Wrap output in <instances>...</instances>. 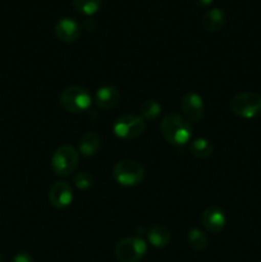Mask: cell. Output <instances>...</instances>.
Segmentation results:
<instances>
[{"label":"cell","mask_w":261,"mask_h":262,"mask_svg":"<svg viewBox=\"0 0 261 262\" xmlns=\"http://www.w3.org/2000/svg\"><path fill=\"white\" fill-rule=\"evenodd\" d=\"M160 130L163 137L174 146L186 145L192 136V127L189 122L177 113H170L163 118Z\"/></svg>","instance_id":"obj_1"},{"label":"cell","mask_w":261,"mask_h":262,"mask_svg":"<svg viewBox=\"0 0 261 262\" xmlns=\"http://www.w3.org/2000/svg\"><path fill=\"white\" fill-rule=\"evenodd\" d=\"M59 104L66 112L69 113H83L91 106V94L86 89L79 86H71L63 90L59 96Z\"/></svg>","instance_id":"obj_2"},{"label":"cell","mask_w":261,"mask_h":262,"mask_svg":"<svg viewBox=\"0 0 261 262\" xmlns=\"http://www.w3.org/2000/svg\"><path fill=\"white\" fill-rule=\"evenodd\" d=\"M113 177L122 186H137L145 178V168L138 161L124 159V160L118 161L114 165Z\"/></svg>","instance_id":"obj_3"},{"label":"cell","mask_w":261,"mask_h":262,"mask_svg":"<svg viewBox=\"0 0 261 262\" xmlns=\"http://www.w3.org/2000/svg\"><path fill=\"white\" fill-rule=\"evenodd\" d=\"M229 106L237 117L251 119L261 113V96L255 92H240L233 96Z\"/></svg>","instance_id":"obj_4"},{"label":"cell","mask_w":261,"mask_h":262,"mask_svg":"<svg viewBox=\"0 0 261 262\" xmlns=\"http://www.w3.org/2000/svg\"><path fill=\"white\" fill-rule=\"evenodd\" d=\"M145 120L141 115L123 114L113 124V132L120 140H135L145 132Z\"/></svg>","instance_id":"obj_5"},{"label":"cell","mask_w":261,"mask_h":262,"mask_svg":"<svg viewBox=\"0 0 261 262\" xmlns=\"http://www.w3.org/2000/svg\"><path fill=\"white\" fill-rule=\"evenodd\" d=\"M78 151L73 146H60L51 158V168L56 176L68 177L78 166Z\"/></svg>","instance_id":"obj_6"},{"label":"cell","mask_w":261,"mask_h":262,"mask_svg":"<svg viewBox=\"0 0 261 262\" xmlns=\"http://www.w3.org/2000/svg\"><path fill=\"white\" fill-rule=\"evenodd\" d=\"M114 252L120 262H138L147 252V246L142 238L128 237L117 243Z\"/></svg>","instance_id":"obj_7"},{"label":"cell","mask_w":261,"mask_h":262,"mask_svg":"<svg viewBox=\"0 0 261 262\" xmlns=\"http://www.w3.org/2000/svg\"><path fill=\"white\" fill-rule=\"evenodd\" d=\"M181 106L183 110L184 118L188 122L197 123L204 118L205 105L204 100L196 92H186L181 100Z\"/></svg>","instance_id":"obj_8"},{"label":"cell","mask_w":261,"mask_h":262,"mask_svg":"<svg viewBox=\"0 0 261 262\" xmlns=\"http://www.w3.org/2000/svg\"><path fill=\"white\" fill-rule=\"evenodd\" d=\"M49 202L56 209H66L73 201V189L71 184L64 181H58L49 189Z\"/></svg>","instance_id":"obj_9"},{"label":"cell","mask_w":261,"mask_h":262,"mask_svg":"<svg viewBox=\"0 0 261 262\" xmlns=\"http://www.w3.org/2000/svg\"><path fill=\"white\" fill-rule=\"evenodd\" d=\"M54 32L56 37L63 42H74L81 36V26L73 18L63 17L56 20Z\"/></svg>","instance_id":"obj_10"},{"label":"cell","mask_w":261,"mask_h":262,"mask_svg":"<svg viewBox=\"0 0 261 262\" xmlns=\"http://www.w3.org/2000/svg\"><path fill=\"white\" fill-rule=\"evenodd\" d=\"M225 214L220 207L210 206L202 212L201 223L202 227L210 233H219L222 232L223 228L225 227Z\"/></svg>","instance_id":"obj_11"},{"label":"cell","mask_w":261,"mask_h":262,"mask_svg":"<svg viewBox=\"0 0 261 262\" xmlns=\"http://www.w3.org/2000/svg\"><path fill=\"white\" fill-rule=\"evenodd\" d=\"M120 101V92L115 86L107 84V86L100 87L95 95V102L96 106L101 110L114 109Z\"/></svg>","instance_id":"obj_12"},{"label":"cell","mask_w":261,"mask_h":262,"mask_svg":"<svg viewBox=\"0 0 261 262\" xmlns=\"http://www.w3.org/2000/svg\"><path fill=\"white\" fill-rule=\"evenodd\" d=\"M225 25V13L220 8L209 9L202 17V26L209 32L220 31Z\"/></svg>","instance_id":"obj_13"},{"label":"cell","mask_w":261,"mask_h":262,"mask_svg":"<svg viewBox=\"0 0 261 262\" xmlns=\"http://www.w3.org/2000/svg\"><path fill=\"white\" fill-rule=\"evenodd\" d=\"M78 150L86 158L95 156L100 150V136L95 130L86 132L79 140Z\"/></svg>","instance_id":"obj_14"},{"label":"cell","mask_w":261,"mask_h":262,"mask_svg":"<svg viewBox=\"0 0 261 262\" xmlns=\"http://www.w3.org/2000/svg\"><path fill=\"white\" fill-rule=\"evenodd\" d=\"M147 239L154 247H165V246L169 245L171 239V234L169 232V229H166L163 225H155L151 229L147 230Z\"/></svg>","instance_id":"obj_15"},{"label":"cell","mask_w":261,"mask_h":262,"mask_svg":"<svg viewBox=\"0 0 261 262\" xmlns=\"http://www.w3.org/2000/svg\"><path fill=\"white\" fill-rule=\"evenodd\" d=\"M189 151L197 159H206L214 152V145L207 138H196L189 145Z\"/></svg>","instance_id":"obj_16"},{"label":"cell","mask_w":261,"mask_h":262,"mask_svg":"<svg viewBox=\"0 0 261 262\" xmlns=\"http://www.w3.org/2000/svg\"><path fill=\"white\" fill-rule=\"evenodd\" d=\"M73 8L84 15H92L101 8V0H72Z\"/></svg>","instance_id":"obj_17"},{"label":"cell","mask_w":261,"mask_h":262,"mask_svg":"<svg viewBox=\"0 0 261 262\" xmlns=\"http://www.w3.org/2000/svg\"><path fill=\"white\" fill-rule=\"evenodd\" d=\"M140 113L143 120L156 119V118L159 117V114L161 113V105L154 99L146 100V101H143L142 105H141Z\"/></svg>","instance_id":"obj_18"},{"label":"cell","mask_w":261,"mask_h":262,"mask_svg":"<svg viewBox=\"0 0 261 262\" xmlns=\"http://www.w3.org/2000/svg\"><path fill=\"white\" fill-rule=\"evenodd\" d=\"M188 243L192 250L202 251L207 247V237L199 228H193L188 232Z\"/></svg>","instance_id":"obj_19"},{"label":"cell","mask_w":261,"mask_h":262,"mask_svg":"<svg viewBox=\"0 0 261 262\" xmlns=\"http://www.w3.org/2000/svg\"><path fill=\"white\" fill-rule=\"evenodd\" d=\"M73 183L77 188L84 191V189H89L90 187H92V184H94V177L90 173H87V171H79V173H77L74 176Z\"/></svg>","instance_id":"obj_20"},{"label":"cell","mask_w":261,"mask_h":262,"mask_svg":"<svg viewBox=\"0 0 261 262\" xmlns=\"http://www.w3.org/2000/svg\"><path fill=\"white\" fill-rule=\"evenodd\" d=\"M12 262H35V261H33V258L31 257V255H28V253L26 252H20V253H17V255L13 257Z\"/></svg>","instance_id":"obj_21"},{"label":"cell","mask_w":261,"mask_h":262,"mask_svg":"<svg viewBox=\"0 0 261 262\" xmlns=\"http://www.w3.org/2000/svg\"><path fill=\"white\" fill-rule=\"evenodd\" d=\"M212 2H214V0H196V3L200 7H209Z\"/></svg>","instance_id":"obj_22"},{"label":"cell","mask_w":261,"mask_h":262,"mask_svg":"<svg viewBox=\"0 0 261 262\" xmlns=\"http://www.w3.org/2000/svg\"><path fill=\"white\" fill-rule=\"evenodd\" d=\"M0 262H3V256L0 255Z\"/></svg>","instance_id":"obj_23"}]
</instances>
